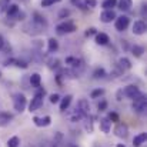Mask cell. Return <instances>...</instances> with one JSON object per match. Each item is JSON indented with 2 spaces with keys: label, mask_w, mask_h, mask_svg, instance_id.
Instances as JSON below:
<instances>
[{
  "label": "cell",
  "mask_w": 147,
  "mask_h": 147,
  "mask_svg": "<svg viewBox=\"0 0 147 147\" xmlns=\"http://www.w3.org/2000/svg\"><path fill=\"white\" fill-rule=\"evenodd\" d=\"M116 19V13L113 9H109V10H104L101 14H100V20L103 23H111L113 20Z\"/></svg>",
  "instance_id": "cell-9"
},
{
  "label": "cell",
  "mask_w": 147,
  "mask_h": 147,
  "mask_svg": "<svg viewBox=\"0 0 147 147\" xmlns=\"http://www.w3.org/2000/svg\"><path fill=\"white\" fill-rule=\"evenodd\" d=\"M71 100H73V96H71V94H67V96H64V97L61 98V101H60V111H66V110L69 109Z\"/></svg>",
  "instance_id": "cell-14"
},
{
  "label": "cell",
  "mask_w": 147,
  "mask_h": 147,
  "mask_svg": "<svg viewBox=\"0 0 147 147\" xmlns=\"http://www.w3.org/2000/svg\"><path fill=\"white\" fill-rule=\"evenodd\" d=\"M114 134L120 139H126L129 136V127L124 123H117L114 127Z\"/></svg>",
  "instance_id": "cell-6"
},
{
  "label": "cell",
  "mask_w": 147,
  "mask_h": 147,
  "mask_svg": "<svg viewBox=\"0 0 147 147\" xmlns=\"http://www.w3.org/2000/svg\"><path fill=\"white\" fill-rule=\"evenodd\" d=\"M77 30V26L71 22V20H67V22H63L60 24H57L56 27V32L59 34H66V33H73Z\"/></svg>",
  "instance_id": "cell-4"
},
{
  "label": "cell",
  "mask_w": 147,
  "mask_h": 147,
  "mask_svg": "<svg viewBox=\"0 0 147 147\" xmlns=\"http://www.w3.org/2000/svg\"><path fill=\"white\" fill-rule=\"evenodd\" d=\"M114 20H116L114 22V27L119 32H124L129 27V24H130V19L127 16H120V17H116Z\"/></svg>",
  "instance_id": "cell-5"
},
{
  "label": "cell",
  "mask_w": 147,
  "mask_h": 147,
  "mask_svg": "<svg viewBox=\"0 0 147 147\" xmlns=\"http://www.w3.org/2000/svg\"><path fill=\"white\" fill-rule=\"evenodd\" d=\"M49 66L51 67V69H53V67H57V66H59V60H50Z\"/></svg>",
  "instance_id": "cell-37"
},
{
  "label": "cell",
  "mask_w": 147,
  "mask_h": 147,
  "mask_svg": "<svg viewBox=\"0 0 147 147\" xmlns=\"http://www.w3.org/2000/svg\"><path fill=\"white\" fill-rule=\"evenodd\" d=\"M106 109H107V101L103 100L101 103H98V110H100V111H104Z\"/></svg>",
  "instance_id": "cell-36"
},
{
  "label": "cell",
  "mask_w": 147,
  "mask_h": 147,
  "mask_svg": "<svg viewBox=\"0 0 147 147\" xmlns=\"http://www.w3.org/2000/svg\"><path fill=\"white\" fill-rule=\"evenodd\" d=\"M116 147H126V146H124V144H117Z\"/></svg>",
  "instance_id": "cell-39"
},
{
  "label": "cell",
  "mask_w": 147,
  "mask_h": 147,
  "mask_svg": "<svg viewBox=\"0 0 147 147\" xmlns=\"http://www.w3.org/2000/svg\"><path fill=\"white\" fill-rule=\"evenodd\" d=\"M117 6H119L120 10L127 11V10L131 9V6H133V0H117Z\"/></svg>",
  "instance_id": "cell-16"
},
{
  "label": "cell",
  "mask_w": 147,
  "mask_h": 147,
  "mask_svg": "<svg viewBox=\"0 0 147 147\" xmlns=\"http://www.w3.org/2000/svg\"><path fill=\"white\" fill-rule=\"evenodd\" d=\"M26 106H27V98L24 97V94L17 93V94L13 96V107H14L16 111H19V113L24 111Z\"/></svg>",
  "instance_id": "cell-3"
},
{
  "label": "cell",
  "mask_w": 147,
  "mask_h": 147,
  "mask_svg": "<svg viewBox=\"0 0 147 147\" xmlns=\"http://www.w3.org/2000/svg\"><path fill=\"white\" fill-rule=\"evenodd\" d=\"M96 4H97L96 0H86L84 7H90V9H93V7H96Z\"/></svg>",
  "instance_id": "cell-32"
},
{
  "label": "cell",
  "mask_w": 147,
  "mask_h": 147,
  "mask_svg": "<svg viewBox=\"0 0 147 147\" xmlns=\"http://www.w3.org/2000/svg\"><path fill=\"white\" fill-rule=\"evenodd\" d=\"M30 84H32L33 87H40V84H42V77H40L39 73H33V74L30 76Z\"/></svg>",
  "instance_id": "cell-18"
},
{
  "label": "cell",
  "mask_w": 147,
  "mask_h": 147,
  "mask_svg": "<svg viewBox=\"0 0 147 147\" xmlns=\"http://www.w3.org/2000/svg\"><path fill=\"white\" fill-rule=\"evenodd\" d=\"M66 64H70V66L77 67L79 64H82V61H80L79 59H76V57H67V59H66Z\"/></svg>",
  "instance_id": "cell-26"
},
{
  "label": "cell",
  "mask_w": 147,
  "mask_h": 147,
  "mask_svg": "<svg viewBox=\"0 0 147 147\" xmlns=\"http://www.w3.org/2000/svg\"><path fill=\"white\" fill-rule=\"evenodd\" d=\"M4 47V39H3V36L0 34V50Z\"/></svg>",
  "instance_id": "cell-38"
},
{
  "label": "cell",
  "mask_w": 147,
  "mask_h": 147,
  "mask_svg": "<svg viewBox=\"0 0 147 147\" xmlns=\"http://www.w3.org/2000/svg\"><path fill=\"white\" fill-rule=\"evenodd\" d=\"M33 23L37 24V26H40V27H42V26H45V27L47 26V20H46L40 13H37V11L33 13Z\"/></svg>",
  "instance_id": "cell-12"
},
{
  "label": "cell",
  "mask_w": 147,
  "mask_h": 147,
  "mask_svg": "<svg viewBox=\"0 0 147 147\" xmlns=\"http://www.w3.org/2000/svg\"><path fill=\"white\" fill-rule=\"evenodd\" d=\"M107 119H109L111 123H119V114H117V113H110Z\"/></svg>",
  "instance_id": "cell-31"
},
{
  "label": "cell",
  "mask_w": 147,
  "mask_h": 147,
  "mask_svg": "<svg viewBox=\"0 0 147 147\" xmlns=\"http://www.w3.org/2000/svg\"><path fill=\"white\" fill-rule=\"evenodd\" d=\"M77 109H79L83 114H87V113H89V110H90V104H89V101H87V100L82 98V100H79V103H77Z\"/></svg>",
  "instance_id": "cell-15"
},
{
  "label": "cell",
  "mask_w": 147,
  "mask_h": 147,
  "mask_svg": "<svg viewBox=\"0 0 147 147\" xmlns=\"http://www.w3.org/2000/svg\"><path fill=\"white\" fill-rule=\"evenodd\" d=\"M146 139H147V133H140V134H137V136L133 139V146L140 147L142 144H144Z\"/></svg>",
  "instance_id": "cell-17"
},
{
  "label": "cell",
  "mask_w": 147,
  "mask_h": 147,
  "mask_svg": "<svg viewBox=\"0 0 147 147\" xmlns=\"http://www.w3.org/2000/svg\"><path fill=\"white\" fill-rule=\"evenodd\" d=\"M93 77L94 79H103V77H106V70L104 69H96L94 73H93Z\"/></svg>",
  "instance_id": "cell-27"
},
{
  "label": "cell",
  "mask_w": 147,
  "mask_h": 147,
  "mask_svg": "<svg viewBox=\"0 0 147 147\" xmlns=\"http://www.w3.org/2000/svg\"><path fill=\"white\" fill-rule=\"evenodd\" d=\"M147 30V26H146V22L144 20H137V22H134V24H133V33L134 34H137V36H142V34H144Z\"/></svg>",
  "instance_id": "cell-7"
},
{
  "label": "cell",
  "mask_w": 147,
  "mask_h": 147,
  "mask_svg": "<svg viewBox=\"0 0 147 147\" xmlns=\"http://www.w3.org/2000/svg\"><path fill=\"white\" fill-rule=\"evenodd\" d=\"M60 101V96L59 94H51L50 96V103L51 104H56V103H59Z\"/></svg>",
  "instance_id": "cell-33"
},
{
  "label": "cell",
  "mask_w": 147,
  "mask_h": 147,
  "mask_svg": "<svg viewBox=\"0 0 147 147\" xmlns=\"http://www.w3.org/2000/svg\"><path fill=\"white\" fill-rule=\"evenodd\" d=\"M59 1H61V0H42V7H50Z\"/></svg>",
  "instance_id": "cell-28"
},
{
  "label": "cell",
  "mask_w": 147,
  "mask_h": 147,
  "mask_svg": "<svg viewBox=\"0 0 147 147\" xmlns=\"http://www.w3.org/2000/svg\"><path fill=\"white\" fill-rule=\"evenodd\" d=\"M33 121L37 127H47L51 123V117L50 116H45V117H33Z\"/></svg>",
  "instance_id": "cell-10"
},
{
  "label": "cell",
  "mask_w": 147,
  "mask_h": 147,
  "mask_svg": "<svg viewBox=\"0 0 147 147\" xmlns=\"http://www.w3.org/2000/svg\"><path fill=\"white\" fill-rule=\"evenodd\" d=\"M67 16H70V10H66V9H63V10L59 13V17H60V19H64V17H67Z\"/></svg>",
  "instance_id": "cell-34"
},
{
  "label": "cell",
  "mask_w": 147,
  "mask_h": 147,
  "mask_svg": "<svg viewBox=\"0 0 147 147\" xmlns=\"http://www.w3.org/2000/svg\"><path fill=\"white\" fill-rule=\"evenodd\" d=\"M109 42H110V37L106 33H96V43L97 45L106 46V45H109Z\"/></svg>",
  "instance_id": "cell-13"
},
{
  "label": "cell",
  "mask_w": 147,
  "mask_h": 147,
  "mask_svg": "<svg viewBox=\"0 0 147 147\" xmlns=\"http://www.w3.org/2000/svg\"><path fill=\"white\" fill-rule=\"evenodd\" d=\"M131 51H133V54H134L136 57H142V54L144 53V47H142V46H137V45H134V46L131 47Z\"/></svg>",
  "instance_id": "cell-25"
},
{
  "label": "cell",
  "mask_w": 147,
  "mask_h": 147,
  "mask_svg": "<svg viewBox=\"0 0 147 147\" xmlns=\"http://www.w3.org/2000/svg\"><path fill=\"white\" fill-rule=\"evenodd\" d=\"M123 92V96H126V97L129 98H136L139 94H140V90H139V87H136V86H127L124 90H121Z\"/></svg>",
  "instance_id": "cell-8"
},
{
  "label": "cell",
  "mask_w": 147,
  "mask_h": 147,
  "mask_svg": "<svg viewBox=\"0 0 147 147\" xmlns=\"http://www.w3.org/2000/svg\"><path fill=\"white\" fill-rule=\"evenodd\" d=\"M119 66H120L121 70H130V69H131V61H130L127 57H121V59L119 60Z\"/></svg>",
  "instance_id": "cell-19"
},
{
  "label": "cell",
  "mask_w": 147,
  "mask_h": 147,
  "mask_svg": "<svg viewBox=\"0 0 147 147\" xmlns=\"http://www.w3.org/2000/svg\"><path fill=\"white\" fill-rule=\"evenodd\" d=\"M133 110L139 114H143L144 111L147 110V98L143 93H140L136 98H133Z\"/></svg>",
  "instance_id": "cell-2"
},
{
  "label": "cell",
  "mask_w": 147,
  "mask_h": 147,
  "mask_svg": "<svg viewBox=\"0 0 147 147\" xmlns=\"http://www.w3.org/2000/svg\"><path fill=\"white\" fill-rule=\"evenodd\" d=\"M19 146H20V139L17 136H13L11 139H9L7 147H19Z\"/></svg>",
  "instance_id": "cell-24"
},
{
  "label": "cell",
  "mask_w": 147,
  "mask_h": 147,
  "mask_svg": "<svg viewBox=\"0 0 147 147\" xmlns=\"http://www.w3.org/2000/svg\"><path fill=\"white\" fill-rule=\"evenodd\" d=\"M37 89H39V92L34 94V97L32 98V101L29 104V111H36V110H39L43 106V96H45L46 92L43 89H40V87H37Z\"/></svg>",
  "instance_id": "cell-1"
},
{
  "label": "cell",
  "mask_w": 147,
  "mask_h": 147,
  "mask_svg": "<svg viewBox=\"0 0 147 147\" xmlns=\"http://www.w3.org/2000/svg\"><path fill=\"white\" fill-rule=\"evenodd\" d=\"M47 45H49V47H47V50H49V53H54L56 50L59 49V42H57V40H56L54 37H51V39H49Z\"/></svg>",
  "instance_id": "cell-21"
},
{
  "label": "cell",
  "mask_w": 147,
  "mask_h": 147,
  "mask_svg": "<svg viewBox=\"0 0 147 147\" xmlns=\"http://www.w3.org/2000/svg\"><path fill=\"white\" fill-rule=\"evenodd\" d=\"M13 116L9 113H0V126H6L9 123V120H11Z\"/></svg>",
  "instance_id": "cell-22"
},
{
  "label": "cell",
  "mask_w": 147,
  "mask_h": 147,
  "mask_svg": "<svg viewBox=\"0 0 147 147\" xmlns=\"http://www.w3.org/2000/svg\"><path fill=\"white\" fill-rule=\"evenodd\" d=\"M100 130L103 131V133H110V130H111V121L107 119V117H103V119H100Z\"/></svg>",
  "instance_id": "cell-11"
},
{
  "label": "cell",
  "mask_w": 147,
  "mask_h": 147,
  "mask_svg": "<svg viewBox=\"0 0 147 147\" xmlns=\"http://www.w3.org/2000/svg\"><path fill=\"white\" fill-rule=\"evenodd\" d=\"M73 147H74V146H73Z\"/></svg>",
  "instance_id": "cell-41"
},
{
  "label": "cell",
  "mask_w": 147,
  "mask_h": 147,
  "mask_svg": "<svg viewBox=\"0 0 147 147\" xmlns=\"http://www.w3.org/2000/svg\"><path fill=\"white\" fill-rule=\"evenodd\" d=\"M96 33H97V32H96V29H94V27H90V29H87V30H86V36H87V37L94 36Z\"/></svg>",
  "instance_id": "cell-35"
},
{
  "label": "cell",
  "mask_w": 147,
  "mask_h": 147,
  "mask_svg": "<svg viewBox=\"0 0 147 147\" xmlns=\"http://www.w3.org/2000/svg\"><path fill=\"white\" fill-rule=\"evenodd\" d=\"M9 4H10V0H0V11H6Z\"/></svg>",
  "instance_id": "cell-30"
},
{
  "label": "cell",
  "mask_w": 147,
  "mask_h": 147,
  "mask_svg": "<svg viewBox=\"0 0 147 147\" xmlns=\"http://www.w3.org/2000/svg\"><path fill=\"white\" fill-rule=\"evenodd\" d=\"M19 6L17 4H9V7L6 9V11H7V16L9 17H14L16 14H19Z\"/></svg>",
  "instance_id": "cell-20"
},
{
  "label": "cell",
  "mask_w": 147,
  "mask_h": 147,
  "mask_svg": "<svg viewBox=\"0 0 147 147\" xmlns=\"http://www.w3.org/2000/svg\"><path fill=\"white\" fill-rule=\"evenodd\" d=\"M103 94H104V90L103 89H96V90L92 92V98H97L100 96H103Z\"/></svg>",
  "instance_id": "cell-29"
},
{
  "label": "cell",
  "mask_w": 147,
  "mask_h": 147,
  "mask_svg": "<svg viewBox=\"0 0 147 147\" xmlns=\"http://www.w3.org/2000/svg\"><path fill=\"white\" fill-rule=\"evenodd\" d=\"M116 4H117V0H104L101 6H103V9H104V10H109V9L116 7Z\"/></svg>",
  "instance_id": "cell-23"
},
{
  "label": "cell",
  "mask_w": 147,
  "mask_h": 147,
  "mask_svg": "<svg viewBox=\"0 0 147 147\" xmlns=\"http://www.w3.org/2000/svg\"><path fill=\"white\" fill-rule=\"evenodd\" d=\"M0 76H1V74H0Z\"/></svg>",
  "instance_id": "cell-40"
}]
</instances>
